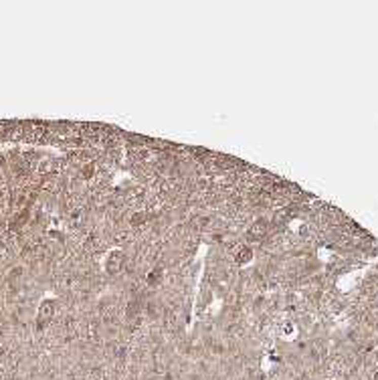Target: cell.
Listing matches in <instances>:
<instances>
[{
    "mask_svg": "<svg viewBox=\"0 0 378 380\" xmlns=\"http://www.w3.org/2000/svg\"><path fill=\"white\" fill-rule=\"evenodd\" d=\"M124 251H120V249H114V251H109L107 253V257H105V271L109 273V275H118L120 271H122V267H124Z\"/></svg>",
    "mask_w": 378,
    "mask_h": 380,
    "instance_id": "6da1fadb",
    "label": "cell"
},
{
    "mask_svg": "<svg viewBox=\"0 0 378 380\" xmlns=\"http://www.w3.org/2000/svg\"><path fill=\"white\" fill-rule=\"evenodd\" d=\"M267 233H269V222H267L265 218H257V220L249 226L247 237H249L251 241H263V239L267 237Z\"/></svg>",
    "mask_w": 378,
    "mask_h": 380,
    "instance_id": "7a4b0ae2",
    "label": "cell"
},
{
    "mask_svg": "<svg viewBox=\"0 0 378 380\" xmlns=\"http://www.w3.org/2000/svg\"><path fill=\"white\" fill-rule=\"evenodd\" d=\"M235 259H237V263H239V265H247V263L253 259V249H251V247H247V245L239 247V249H237V253H235Z\"/></svg>",
    "mask_w": 378,
    "mask_h": 380,
    "instance_id": "3957f363",
    "label": "cell"
},
{
    "mask_svg": "<svg viewBox=\"0 0 378 380\" xmlns=\"http://www.w3.org/2000/svg\"><path fill=\"white\" fill-rule=\"evenodd\" d=\"M162 279H164V269H162V267H154V269L148 273L146 283H148L150 287H158V285L162 283Z\"/></svg>",
    "mask_w": 378,
    "mask_h": 380,
    "instance_id": "277c9868",
    "label": "cell"
},
{
    "mask_svg": "<svg viewBox=\"0 0 378 380\" xmlns=\"http://www.w3.org/2000/svg\"><path fill=\"white\" fill-rule=\"evenodd\" d=\"M53 314H55V308H53V303H45L43 308H41V314H39V322L45 326V324H49L51 322V318H53Z\"/></svg>",
    "mask_w": 378,
    "mask_h": 380,
    "instance_id": "5b68a950",
    "label": "cell"
},
{
    "mask_svg": "<svg viewBox=\"0 0 378 380\" xmlns=\"http://www.w3.org/2000/svg\"><path fill=\"white\" fill-rule=\"evenodd\" d=\"M146 220H148V214H146V212H136V214H132L130 224H132V226H142V224H146Z\"/></svg>",
    "mask_w": 378,
    "mask_h": 380,
    "instance_id": "8992f818",
    "label": "cell"
},
{
    "mask_svg": "<svg viewBox=\"0 0 378 380\" xmlns=\"http://www.w3.org/2000/svg\"><path fill=\"white\" fill-rule=\"evenodd\" d=\"M126 316H128V320H136L140 316V306L138 303H130L128 310H126Z\"/></svg>",
    "mask_w": 378,
    "mask_h": 380,
    "instance_id": "52a82bcc",
    "label": "cell"
},
{
    "mask_svg": "<svg viewBox=\"0 0 378 380\" xmlns=\"http://www.w3.org/2000/svg\"><path fill=\"white\" fill-rule=\"evenodd\" d=\"M148 314L154 318V316H160L162 314V306H160V301H150L148 303Z\"/></svg>",
    "mask_w": 378,
    "mask_h": 380,
    "instance_id": "ba28073f",
    "label": "cell"
},
{
    "mask_svg": "<svg viewBox=\"0 0 378 380\" xmlns=\"http://www.w3.org/2000/svg\"><path fill=\"white\" fill-rule=\"evenodd\" d=\"M85 178H89V176H93V172H95V166L93 164H89V166H85Z\"/></svg>",
    "mask_w": 378,
    "mask_h": 380,
    "instance_id": "9c48e42d",
    "label": "cell"
},
{
    "mask_svg": "<svg viewBox=\"0 0 378 380\" xmlns=\"http://www.w3.org/2000/svg\"><path fill=\"white\" fill-rule=\"evenodd\" d=\"M376 358H378V354H376Z\"/></svg>",
    "mask_w": 378,
    "mask_h": 380,
    "instance_id": "30bf717a",
    "label": "cell"
}]
</instances>
